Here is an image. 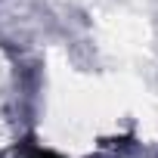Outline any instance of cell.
Masks as SVG:
<instances>
[{
  "instance_id": "cell-1",
  "label": "cell",
  "mask_w": 158,
  "mask_h": 158,
  "mask_svg": "<svg viewBox=\"0 0 158 158\" xmlns=\"http://www.w3.org/2000/svg\"><path fill=\"white\" fill-rule=\"evenodd\" d=\"M28 158H59V155H56V152H47V149H31Z\"/></svg>"
}]
</instances>
